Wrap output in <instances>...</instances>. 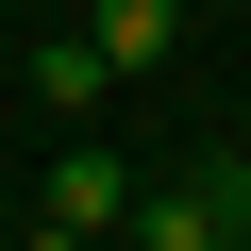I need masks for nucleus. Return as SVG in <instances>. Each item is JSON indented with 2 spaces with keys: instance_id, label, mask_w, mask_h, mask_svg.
Instances as JSON below:
<instances>
[{
  "instance_id": "f257e3e1",
  "label": "nucleus",
  "mask_w": 251,
  "mask_h": 251,
  "mask_svg": "<svg viewBox=\"0 0 251 251\" xmlns=\"http://www.w3.org/2000/svg\"><path fill=\"white\" fill-rule=\"evenodd\" d=\"M134 234L151 251H251V151H201L168 201H134Z\"/></svg>"
},
{
  "instance_id": "f03ea898",
  "label": "nucleus",
  "mask_w": 251,
  "mask_h": 251,
  "mask_svg": "<svg viewBox=\"0 0 251 251\" xmlns=\"http://www.w3.org/2000/svg\"><path fill=\"white\" fill-rule=\"evenodd\" d=\"M117 218H134V168H117L100 134H67V151H50V184H34V234H50V251H84V234H117Z\"/></svg>"
},
{
  "instance_id": "7ed1b4c3",
  "label": "nucleus",
  "mask_w": 251,
  "mask_h": 251,
  "mask_svg": "<svg viewBox=\"0 0 251 251\" xmlns=\"http://www.w3.org/2000/svg\"><path fill=\"white\" fill-rule=\"evenodd\" d=\"M17 84H34V100L67 117V134H84V117H100V84H117V50H100V34H50V50H34Z\"/></svg>"
},
{
  "instance_id": "20e7f679",
  "label": "nucleus",
  "mask_w": 251,
  "mask_h": 251,
  "mask_svg": "<svg viewBox=\"0 0 251 251\" xmlns=\"http://www.w3.org/2000/svg\"><path fill=\"white\" fill-rule=\"evenodd\" d=\"M84 34L117 50V84H134V67H168V50H184V0H100Z\"/></svg>"
}]
</instances>
